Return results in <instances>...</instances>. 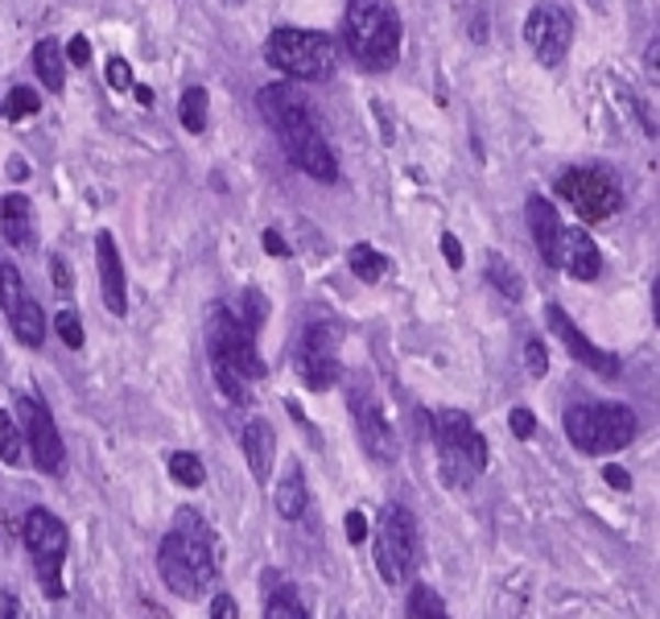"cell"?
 <instances>
[{"label":"cell","mask_w":660,"mask_h":619,"mask_svg":"<svg viewBox=\"0 0 660 619\" xmlns=\"http://www.w3.org/2000/svg\"><path fill=\"white\" fill-rule=\"evenodd\" d=\"M256 103H260L265 121L272 124V133L286 145V157L298 170L310 173L314 182H335V178H339V161H335L331 145L322 137V128L314 124L310 108H305V100H298L293 87L289 83L265 87V91L256 95Z\"/></svg>","instance_id":"6da1fadb"},{"label":"cell","mask_w":660,"mask_h":619,"mask_svg":"<svg viewBox=\"0 0 660 619\" xmlns=\"http://www.w3.org/2000/svg\"><path fill=\"white\" fill-rule=\"evenodd\" d=\"M157 570L161 583L182 599H199L206 586L215 583V545L211 529L194 513H178L174 533L161 537L157 545Z\"/></svg>","instance_id":"7a4b0ae2"},{"label":"cell","mask_w":660,"mask_h":619,"mask_svg":"<svg viewBox=\"0 0 660 619\" xmlns=\"http://www.w3.org/2000/svg\"><path fill=\"white\" fill-rule=\"evenodd\" d=\"M401 18L389 0H351L347 13H343V42H347V54L356 58L363 70H384L396 67L401 58Z\"/></svg>","instance_id":"3957f363"},{"label":"cell","mask_w":660,"mask_h":619,"mask_svg":"<svg viewBox=\"0 0 660 619\" xmlns=\"http://www.w3.org/2000/svg\"><path fill=\"white\" fill-rule=\"evenodd\" d=\"M429 426H434V442H438L441 480L450 487H471L488 471V438L458 409H438L429 417Z\"/></svg>","instance_id":"277c9868"},{"label":"cell","mask_w":660,"mask_h":619,"mask_svg":"<svg viewBox=\"0 0 660 619\" xmlns=\"http://www.w3.org/2000/svg\"><path fill=\"white\" fill-rule=\"evenodd\" d=\"M566 434L582 454H615L636 438V413L619 401H582L566 409Z\"/></svg>","instance_id":"5b68a950"},{"label":"cell","mask_w":660,"mask_h":619,"mask_svg":"<svg viewBox=\"0 0 660 619\" xmlns=\"http://www.w3.org/2000/svg\"><path fill=\"white\" fill-rule=\"evenodd\" d=\"M265 58L269 67H277L289 79H331L335 75V63H339V50L335 42L318 30H277V34L265 42Z\"/></svg>","instance_id":"8992f818"},{"label":"cell","mask_w":660,"mask_h":619,"mask_svg":"<svg viewBox=\"0 0 660 619\" xmlns=\"http://www.w3.org/2000/svg\"><path fill=\"white\" fill-rule=\"evenodd\" d=\"M206 347H211V363L223 372H236L244 380H265V360L256 351V330L239 318L232 306H220L206 323Z\"/></svg>","instance_id":"52a82bcc"},{"label":"cell","mask_w":660,"mask_h":619,"mask_svg":"<svg viewBox=\"0 0 660 619\" xmlns=\"http://www.w3.org/2000/svg\"><path fill=\"white\" fill-rule=\"evenodd\" d=\"M417 558H422V529L409 508L401 504H389L380 513V529H376V570L389 586L405 583L409 574L417 570Z\"/></svg>","instance_id":"ba28073f"},{"label":"cell","mask_w":660,"mask_h":619,"mask_svg":"<svg viewBox=\"0 0 660 619\" xmlns=\"http://www.w3.org/2000/svg\"><path fill=\"white\" fill-rule=\"evenodd\" d=\"M553 190H558L561 203L574 206L586 224H603V220H611L624 206V190H619V182L607 170H586V166L561 170Z\"/></svg>","instance_id":"9c48e42d"},{"label":"cell","mask_w":660,"mask_h":619,"mask_svg":"<svg viewBox=\"0 0 660 619\" xmlns=\"http://www.w3.org/2000/svg\"><path fill=\"white\" fill-rule=\"evenodd\" d=\"M25 550L37 562V578L46 586V595H63V562H67V525L46 508H30L21 520Z\"/></svg>","instance_id":"30bf717a"},{"label":"cell","mask_w":660,"mask_h":619,"mask_svg":"<svg viewBox=\"0 0 660 619\" xmlns=\"http://www.w3.org/2000/svg\"><path fill=\"white\" fill-rule=\"evenodd\" d=\"M21 417V438L34 454V466L46 475H63L67 471V447H63V434L54 426L51 409L42 405V396H21L18 401Z\"/></svg>","instance_id":"8fae6325"},{"label":"cell","mask_w":660,"mask_h":619,"mask_svg":"<svg viewBox=\"0 0 660 619\" xmlns=\"http://www.w3.org/2000/svg\"><path fill=\"white\" fill-rule=\"evenodd\" d=\"M293 368L305 380V389H314V393L331 389L339 380V330L331 323H310L293 351Z\"/></svg>","instance_id":"7c38bea8"},{"label":"cell","mask_w":660,"mask_h":619,"mask_svg":"<svg viewBox=\"0 0 660 619\" xmlns=\"http://www.w3.org/2000/svg\"><path fill=\"white\" fill-rule=\"evenodd\" d=\"M347 401H351V417H356V430H359L363 450L372 454L376 463H396L401 442H396V430H392V421H389V413H384V405H380V396H376L368 384H356Z\"/></svg>","instance_id":"4fadbf2b"},{"label":"cell","mask_w":660,"mask_h":619,"mask_svg":"<svg viewBox=\"0 0 660 619\" xmlns=\"http://www.w3.org/2000/svg\"><path fill=\"white\" fill-rule=\"evenodd\" d=\"M570 37H574V21L558 4H537L525 21V42L537 54L541 67H561L570 54Z\"/></svg>","instance_id":"5bb4252c"},{"label":"cell","mask_w":660,"mask_h":619,"mask_svg":"<svg viewBox=\"0 0 660 619\" xmlns=\"http://www.w3.org/2000/svg\"><path fill=\"white\" fill-rule=\"evenodd\" d=\"M545 323H549V330L558 335L561 344H566V351H570L582 368H591V372H599V376H607V380H615L619 372H624L619 356H615V351H603V347H594L591 339L574 327V318H570L558 302H549V306H545Z\"/></svg>","instance_id":"9a60e30c"},{"label":"cell","mask_w":660,"mask_h":619,"mask_svg":"<svg viewBox=\"0 0 660 619\" xmlns=\"http://www.w3.org/2000/svg\"><path fill=\"white\" fill-rule=\"evenodd\" d=\"M96 265H100V290H103V306L112 310L116 318L128 314V285H124V265H120V248L112 240V232H100L96 236Z\"/></svg>","instance_id":"2e32d148"},{"label":"cell","mask_w":660,"mask_h":619,"mask_svg":"<svg viewBox=\"0 0 660 619\" xmlns=\"http://www.w3.org/2000/svg\"><path fill=\"white\" fill-rule=\"evenodd\" d=\"M558 265L574 281H594L599 269H603V257L594 240L586 236V227H561V240H558Z\"/></svg>","instance_id":"e0dca14e"},{"label":"cell","mask_w":660,"mask_h":619,"mask_svg":"<svg viewBox=\"0 0 660 619\" xmlns=\"http://www.w3.org/2000/svg\"><path fill=\"white\" fill-rule=\"evenodd\" d=\"M528 232H533V240H537V252L549 269H558V240H561V215L558 206L541 199V194H533L528 199Z\"/></svg>","instance_id":"ac0fdd59"},{"label":"cell","mask_w":660,"mask_h":619,"mask_svg":"<svg viewBox=\"0 0 660 619\" xmlns=\"http://www.w3.org/2000/svg\"><path fill=\"white\" fill-rule=\"evenodd\" d=\"M244 459L253 466V480L256 483H269L272 463H277V434L265 417H253L248 430H244Z\"/></svg>","instance_id":"d6986e66"},{"label":"cell","mask_w":660,"mask_h":619,"mask_svg":"<svg viewBox=\"0 0 660 619\" xmlns=\"http://www.w3.org/2000/svg\"><path fill=\"white\" fill-rule=\"evenodd\" d=\"M0 236L13 248H30L34 244V206H30L25 194L0 199Z\"/></svg>","instance_id":"ffe728a7"},{"label":"cell","mask_w":660,"mask_h":619,"mask_svg":"<svg viewBox=\"0 0 660 619\" xmlns=\"http://www.w3.org/2000/svg\"><path fill=\"white\" fill-rule=\"evenodd\" d=\"M272 504H277V513L286 516V520H302L305 504H310V487H305L302 466H293V471H286V475H281L277 492H272Z\"/></svg>","instance_id":"44dd1931"},{"label":"cell","mask_w":660,"mask_h":619,"mask_svg":"<svg viewBox=\"0 0 660 619\" xmlns=\"http://www.w3.org/2000/svg\"><path fill=\"white\" fill-rule=\"evenodd\" d=\"M9 318V327H13V335H18L25 347H42V339H46V318H42V306H37L34 297L25 293L18 306L4 314Z\"/></svg>","instance_id":"7402d4cb"},{"label":"cell","mask_w":660,"mask_h":619,"mask_svg":"<svg viewBox=\"0 0 660 619\" xmlns=\"http://www.w3.org/2000/svg\"><path fill=\"white\" fill-rule=\"evenodd\" d=\"M34 75L42 79L46 91H54V95H58L63 83H67V79H63V75H67V67H63V46H58L54 37H42L34 46Z\"/></svg>","instance_id":"603a6c76"},{"label":"cell","mask_w":660,"mask_h":619,"mask_svg":"<svg viewBox=\"0 0 660 619\" xmlns=\"http://www.w3.org/2000/svg\"><path fill=\"white\" fill-rule=\"evenodd\" d=\"M265 616H269V619H305V607H302L298 586L272 583L269 595H265Z\"/></svg>","instance_id":"cb8c5ba5"},{"label":"cell","mask_w":660,"mask_h":619,"mask_svg":"<svg viewBox=\"0 0 660 619\" xmlns=\"http://www.w3.org/2000/svg\"><path fill=\"white\" fill-rule=\"evenodd\" d=\"M347 265H351V273H356L363 285H376L380 277L389 273V257L376 252L372 244H356V248L347 252Z\"/></svg>","instance_id":"d4e9b609"},{"label":"cell","mask_w":660,"mask_h":619,"mask_svg":"<svg viewBox=\"0 0 660 619\" xmlns=\"http://www.w3.org/2000/svg\"><path fill=\"white\" fill-rule=\"evenodd\" d=\"M166 466H170L174 483H182V487H203L206 471H203V459H199V454H190V450H174L170 459H166Z\"/></svg>","instance_id":"484cf974"},{"label":"cell","mask_w":660,"mask_h":619,"mask_svg":"<svg viewBox=\"0 0 660 619\" xmlns=\"http://www.w3.org/2000/svg\"><path fill=\"white\" fill-rule=\"evenodd\" d=\"M488 281L500 293H504V297H512V302H521V293H525V285H521L516 269H512L504 257H488Z\"/></svg>","instance_id":"4316f807"},{"label":"cell","mask_w":660,"mask_h":619,"mask_svg":"<svg viewBox=\"0 0 660 619\" xmlns=\"http://www.w3.org/2000/svg\"><path fill=\"white\" fill-rule=\"evenodd\" d=\"M21 297H25V281H21L18 265H13L9 257H0V310L9 314Z\"/></svg>","instance_id":"83f0119b"},{"label":"cell","mask_w":660,"mask_h":619,"mask_svg":"<svg viewBox=\"0 0 660 619\" xmlns=\"http://www.w3.org/2000/svg\"><path fill=\"white\" fill-rule=\"evenodd\" d=\"M182 128L194 133V137L206 128V91L203 87H187V95H182Z\"/></svg>","instance_id":"f1b7e54d"},{"label":"cell","mask_w":660,"mask_h":619,"mask_svg":"<svg viewBox=\"0 0 660 619\" xmlns=\"http://www.w3.org/2000/svg\"><path fill=\"white\" fill-rule=\"evenodd\" d=\"M0 459L9 466H18L25 459V438H21L18 421L9 413H0Z\"/></svg>","instance_id":"f546056e"},{"label":"cell","mask_w":660,"mask_h":619,"mask_svg":"<svg viewBox=\"0 0 660 619\" xmlns=\"http://www.w3.org/2000/svg\"><path fill=\"white\" fill-rule=\"evenodd\" d=\"M37 108H42V100H37L34 87H13L9 100H4V116L9 121H30V116H37Z\"/></svg>","instance_id":"4dcf8cb0"},{"label":"cell","mask_w":660,"mask_h":619,"mask_svg":"<svg viewBox=\"0 0 660 619\" xmlns=\"http://www.w3.org/2000/svg\"><path fill=\"white\" fill-rule=\"evenodd\" d=\"M405 616H413V619H422V616L441 619V616H446V607H441L438 590H429V586H413V595H409V603H405Z\"/></svg>","instance_id":"1f68e13d"},{"label":"cell","mask_w":660,"mask_h":619,"mask_svg":"<svg viewBox=\"0 0 660 619\" xmlns=\"http://www.w3.org/2000/svg\"><path fill=\"white\" fill-rule=\"evenodd\" d=\"M54 330H58V339H63L70 351H79V347H83V323H79V314H75V310H58Z\"/></svg>","instance_id":"d6a6232c"},{"label":"cell","mask_w":660,"mask_h":619,"mask_svg":"<svg viewBox=\"0 0 660 619\" xmlns=\"http://www.w3.org/2000/svg\"><path fill=\"white\" fill-rule=\"evenodd\" d=\"M232 310H236L239 318H244V323H248L253 330H260V323L269 318V302H265V297H260L256 290L244 293V306H232Z\"/></svg>","instance_id":"836d02e7"},{"label":"cell","mask_w":660,"mask_h":619,"mask_svg":"<svg viewBox=\"0 0 660 619\" xmlns=\"http://www.w3.org/2000/svg\"><path fill=\"white\" fill-rule=\"evenodd\" d=\"M525 363H528V372L541 380L545 372H549V356H545V344L541 339H528L525 344Z\"/></svg>","instance_id":"e575fe53"},{"label":"cell","mask_w":660,"mask_h":619,"mask_svg":"<svg viewBox=\"0 0 660 619\" xmlns=\"http://www.w3.org/2000/svg\"><path fill=\"white\" fill-rule=\"evenodd\" d=\"M108 83L116 87V91H128V87H133V70H128L124 58H112V63H108Z\"/></svg>","instance_id":"d590c367"},{"label":"cell","mask_w":660,"mask_h":619,"mask_svg":"<svg viewBox=\"0 0 660 619\" xmlns=\"http://www.w3.org/2000/svg\"><path fill=\"white\" fill-rule=\"evenodd\" d=\"M508 426H512V434L516 438H533V430H537V417L528 409H512L508 413Z\"/></svg>","instance_id":"8d00e7d4"},{"label":"cell","mask_w":660,"mask_h":619,"mask_svg":"<svg viewBox=\"0 0 660 619\" xmlns=\"http://www.w3.org/2000/svg\"><path fill=\"white\" fill-rule=\"evenodd\" d=\"M51 273H54V290L70 293L75 290V277H70V265L63 257H51Z\"/></svg>","instance_id":"74e56055"},{"label":"cell","mask_w":660,"mask_h":619,"mask_svg":"<svg viewBox=\"0 0 660 619\" xmlns=\"http://www.w3.org/2000/svg\"><path fill=\"white\" fill-rule=\"evenodd\" d=\"M343 529H347V541H351V545H363V537H368V520H363V513H347L343 516Z\"/></svg>","instance_id":"f35d334b"},{"label":"cell","mask_w":660,"mask_h":619,"mask_svg":"<svg viewBox=\"0 0 660 619\" xmlns=\"http://www.w3.org/2000/svg\"><path fill=\"white\" fill-rule=\"evenodd\" d=\"M67 58L75 63V67H87V63H91V46H87V37H70Z\"/></svg>","instance_id":"ab89813d"},{"label":"cell","mask_w":660,"mask_h":619,"mask_svg":"<svg viewBox=\"0 0 660 619\" xmlns=\"http://www.w3.org/2000/svg\"><path fill=\"white\" fill-rule=\"evenodd\" d=\"M236 619L239 616V607H236V599H232V595H220V599L211 603V619Z\"/></svg>","instance_id":"60d3db41"},{"label":"cell","mask_w":660,"mask_h":619,"mask_svg":"<svg viewBox=\"0 0 660 619\" xmlns=\"http://www.w3.org/2000/svg\"><path fill=\"white\" fill-rule=\"evenodd\" d=\"M441 257H446L450 269H462V248H458L455 236H441Z\"/></svg>","instance_id":"b9f144b4"},{"label":"cell","mask_w":660,"mask_h":619,"mask_svg":"<svg viewBox=\"0 0 660 619\" xmlns=\"http://www.w3.org/2000/svg\"><path fill=\"white\" fill-rule=\"evenodd\" d=\"M603 480H607L615 492H627V487H631V475H627L624 466H607V471H603Z\"/></svg>","instance_id":"7bdbcfd3"},{"label":"cell","mask_w":660,"mask_h":619,"mask_svg":"<svg viewBox=\"0 0 660 619\" xmlns=\"http://www.w3.org/2000/svg\"><path fill=\"white\" fill-rule=\"evenodd\" d=\"M260 240H265V248H269L272 257H289L286 240H281V236H277V232H265V236H260Z\"/></svg>","instance_id":"ee69618b"}]
</instances>
